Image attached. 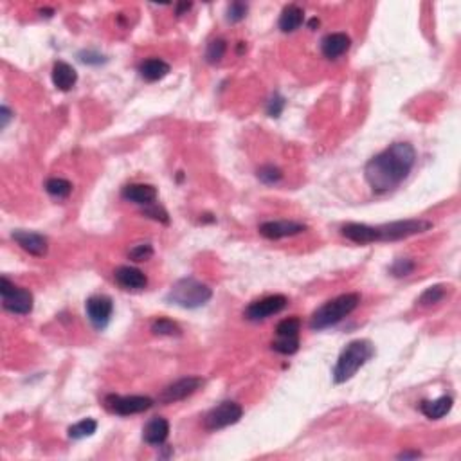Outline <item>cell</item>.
Instances as JSON below:
<instances>
[{"mask_svg":"<svg viewBox=\"0 0 461 461\" xmlns=\"http://www.w3.org/2000/svg\"><path fill=\"white\" fill-rule=\"evenodd\" d=\"M351 40L346 33H330L321 40V51L328 60H339L350 51Z\"/></svg>","mask_w":461,"mask_h":461,"instance_id":"16","label":"cell"},{"mask_svg":"<svg viewBox=\"0 0 461 461\" xmlns=\"http://www.w3.org/2000/svg\"><path fill=\"white\" fill-rule=\"evenodd\" d=\"M305 22V11L299 6L289 4L283 8L282 17H279V29L283 33H294Z\"/></svg>","mask_w":461,"mask_h":461,"instance_id":"23","label":"cell"},{"mask_svg":"<svg viewBox=\"0 0 461 461\" xmlns=\"http://www.w3.org/2000/svg\"><path fill=\"white\" fill-rule=\"evenodd\" d=\"M417 164V150L411 143H393L377 153L364 166V179L375 193L393 191L412 172Z\"/></svg>","mask_w":461,"mask_h":461,"instance_id":"1","label":"cell"},{"mask_svg":"<svg viewBox=\"0 0 461 461\" xmlns=\"http://www.w3.org/2000/svg\"><path fill=\"white\" fill-rule=\"evenodd\" d=\"M153 256V247L151 244H139L134 245L130 251H128V258L134 261H146Z\"/></svg>","mask_w":461,"mask_h":461,"instance_id":"33","label":"cell"},{"mask_svg":"<svg viewBox=\"0 0 461 461\" xmlns=\"http://www.w3.org/2000/svg\"><path fill=\"white\" fill-rule=\"evenodd\" d=\"M454 400L453 396L443 395L436 400H424L420 404V411L424 412V417L429 418V420H440V418L447 417L453 409Z\"/></svg>","mask_w":461,"mask_h":461,"instance_id":"22","label":"cell"},{"mask_svg":"<svg viewBox=\"0 0 461 461\" xmlns=\"http://www.w3.org/2000/svg\"><path fill=\"white\" fill-rule=\"evenodd\" d=\"M143 215L150 217L151 220L160 222V224H170V215L166 213V209L160 208V206L156 204V202H153V204H150V206H144Z\"/></svg>","mask_w":461,"mask_h":461,"instance_id":"32","label":"cell"},{"mask_svg":"<svg viewBox=\"0 0 461 461\" xmlns=\"http://www.w3.org/2000/svg\"><path fill=\"white\" fill-rule=\"evenodd\" d=\"M202 386H204V379H201V377H184V379H179L170 386H166L160 391V395L157 396V402L168 405L186 400L188 396L195 395L198 389H202Z\"/></svg>","mask_w":461,"mask_h":461,"instance_id":"11","label":"cell"},{"mask_svg":"<svg viewBox=\"0 0 461 461\" xmlns=\"http://www.w3.org/2000/svg\"><path fill=\"white\" fill-rule=\"evenodd\" d=\"M191 2H182V4H177V8H175V13H177V17H182L184 13L186 11H189V9H191Z\"/></svg>","mask_w":461,"mask_h":461,"instance_id":"37","label":"cell"},{"mask_svg":"<svg viewBox=\"0 0 461 461\" xmlns=\"http://www.w3.org/2000/svg\"><path fill=\"white\" fill-rule=\"evenodd\" d=\"M0 294H2V306L9 314L29 315L33 312L34 298L31 290L15 285L6 276H2V279H0Z\"/></svg>","mask_w":461,"mask_h":461,"instance_id":"5","label":"cell"},{"mask_svg":"<svg viewBox=\"0 0 461 461\" xmlns=\"http://www.w3.org/2000/svg\"><path fill=\"white\" fill-rule=\"evenodd\" d=\"M299 331H301V319L298 315L286 317L278 322L276 327V341H272V350L282 355H294L298 353L301 341H299Z\"/></svg>","mask_w":461,"mask_h":461,"instance_id":"7","label":"cell"},{"mask_svg":"<svg viewBox=\"0 0 461 461\" xmlns=\"http://www.w3.org/2000/svg\"><path fill=\"white\" fill-rule=\"evenodd\" d=\"M114 279L122 290H143L148 285L146 274L143 270L128 265L118 267L114 272Z\"/></svg>","mask_w":461,"mask_h":461,"instance_id":"15","label":"cell"},{"mask_svg":"<svg viewBox=\"0 0 461 461\" xmlns=\"http://www.w3.org/2000/svg\"><path fill=\"white\" fill-rule=\"evenodd\" d=\"M289 305V299L283 294H274L267 296L263 299H256V301L251 303L244 312V317L251 322H260L265 321V319L272 317V315L283 312Z\"/></svg>","mask_w":461,"mask_h":461,"instance_id":"10","label":"cell"},{"mask_svg":"<svg viewBox=\"0 0 461 461\" xmlns=\"http://www.w3.org/2000/svg\"><path fill=\"white\" fill-rule=\"evenodd\" d=\"M375 355V346L372 341L367 339H357L351 341L343 351H341L339 359L335 362L334 367V382L344 384L351 380L357 375L360 367Z\"/></svg>","mask_w":461,"mask_h":461,"instance_id":"2","label":"cell"},{"mask_svg":"<svg viewBox=\"0 0 461 461\" xmlns=\"http://www.w3.org/2000/svg\"><path fill=\"white\" fill-rule=\"evenodd\" d=\"M82 61H85V63H90V65H99V63H103V56L98 53H90V51H87V53H82Z\"/></svg>","mask_w":461,"mask_h":461,"instance_id":"35","label":"cell"},{"mask_svg":"<svg viewBox=\"0 0 461 461\" xmlns=\"http://www.w3.org/2000/svg\"><path fill=\"white\" fill-rule=\"evenodd\" d=\"M0 118H2V125H0V127H2V128H6V127H8L9 119L13 118L11 110H9L8 106H2V108H0Z\"/></svg>","mask_w":461,"mask_h":461,"instance_id":"36","label":"cell"},{"mask_svg":"<svg viewBox=\"0 0 461 461\" xmlns=\"http://www.w3.org/2000/svg\"><path fill=\"white\" fill-rule=\"evenodd\" d=\"M225 51H227V42L224 38H215L208 44V49H206V61L215 65V63H220L222 58L225 56Z\"/></svg>","mask_w":461,"mask_h":461,"instance_id":"28","label":"cell"},{"mask_svg":"<svg viewBox=\"0 0 461 461\" xmlns=\"http://www.w3.org/2000/svg\"><path fill=\"white\" fill-rule=\"evenodd\" d=\"M422 454L420 453H417V450H415V453H402V454H398V457H400V460H408V457H420Z\"/></svg>","mask_w":461,"mask_h":461,"instance_id":"38","label":"cell"},{"mask_svg":"<svg viewBox=\"0 0 461 461\" xmlns=\"http://www.w3.org/2000/svg\"><path fill=\"white\" fill-rule=\"evenodd\" d=\"M285 105H286L285 98L276 92V94L269 99V103H267V114H269L270 118H279L283 112V108H285Z\"/></svg>","mask_w":461,"mask_h":461,"instance_id":"34","label":"cell"},{"mask_svg":"<svg viewBox=\"0 0 461 461\" xmlns=\"http://www.w3.org/2000/svg\"><path fill=\"white\" fill-rule=\"evenodd\" d=\"M447 289H449V286H445V285L429 286V289H425L424 292H422L420 298H418V305L424 306V308L438 305V303L443 301L445 296H447Z\"/></svg>","mask_w":461,"mask_h":461,"instance_id":"25","label":"cell"},{"mask_svg":"<svg viewBox=\"0 0 461 461\" xmlns=\"http://www.w3.org/2000/svg\"><path fill=\"white\" fill-rule=\"evenodd\" d=\"M431 229H433V222L424 220V218H411V220H396L391 224L377 225V233H379V241H398L427 233Z\"/></svg>","mask_w":461,"mask_h":461,"instance_id":"6","label":"cell"},{"mask_svg":"<svg viewBox=\"0 0 461 461\" xmlns=\"http://www.w3.org/2000/svg\"><path fill=\"white\" fill-rule=\"evenodd\" d=\"M125 201L134 202L137 206H150L157 201V189L151 184H128L121 191Z\"/></svg>","mask_w":461,"mask_h":461,"instance_id":"18","label":"cell"},{"mask_svg":"<svg viewBox=\"0 0 461 461\" xmlns=\"http://www.w3.org/2000/svg\"><path fill=\"white\" fill-rule=\"evenodd\" d=\"M96 429H98V422L92 420V418H85V420L78 422V424H74L69 427V438L70 440H83V438H89L96 433Z\"/></svg>","mask_w":461,"mask_h":461,"instance_id":"27","label":"cell"},{"mask_svg":"<svg viewBox=\"0 0 461 461\" xmlns=\"http://www.w3.org/2000/svg\"><path fill=\"white\" fill-rule=\"evenodd\" d=\"M213 298V290L206 283L198 282L195 278H182L170 289L166 296V301L172 305L195 310L204 306Z\"/></svg>","mask_w":461,"mask_h":461,"instance_id":"4","label":"cell"},{"mask_svg":"<svg viewBox=\"0 0 461 461\" xmlns=\"http://www.w3.org/2000/svg\"><path fill=\"white\" fill-rule=\"evenodd\" d=\"M85 312L92 327L98 331L105 330L110 322L112 314H114V303L108 296H90L85 303Z\"/></svg>","mask_w":461,"mask_h":461,"instance_id":"12","label":"cell"},{"mask_svg":"<svg viewBox=\"0 0 461 461\" xmlns=\"http://www.w3.org/2000/svg\"><path fill=\"white\" fill-rule=\"evenodd\" d=\"M153 398L143 395H106L105 396V408L114 415L119 417H130V415H139V412L148 411L153 408Z\"/></svg>","mask_w":461,"mask_h":461,"instance_id":"9","label":"cell"},{"mask_svg":"<svg viewBox=\"0 0 461 461\" xmlns=\"http://www.w3.org/2000/svg\"><path fill=\"white\" fill-rule=\"evenodd\" d=\"M11 238L22 251H25V253L31 254V256L44 258L45 254L49 253V240L40 233L17 229V231H13L11 233Z\"/></svg>","mask_w":461,"mask_h":461,"instance_id":"14","label":"cell"},{"mask_svg":"<svg viewBox=\"0 0 461 461\" xmlns=\"http://www.w3.org/2000/svg\"><path fill=\"white\" fill-rule=\"evenodd\" d=\"M341 234H343L346 240L353 241V244H359V245L379 241V233H377V227H373V225H367V224H357V222H350V224L343 225V227H341Z\"/></svg>","mask_w":461,"mask_h":461,"instance_id":"17","label":"cell"},{"mask_svg":"<svg viewBox=\"0 0 461 461\" xmlns=\"http://www.w3.org/2000/svg\"><path fill=\"white\" fill-rule=\"evenodd\" d=\"M170 70H172L170 63L160 60V58H148V60L141 61L139 65L141 78H143L144 82H150V83L166 78L168 74H170Z\"/></svg>","mask_w":461,"mask_h":461,"instance_id":"21","label":"cell"},{"mask_svg":"<svg viewBox=\"0 0 461 461\" xmlns=\"http://www.w3.org/2000/svg\"><path fill=\"white\" fill-rule=\"evenodd\" d=\"M45 191L49 193L54 198H67L72 193V182L60 177H53L45 182Z\"/></svg>","mask_w":461,"mask_h":461,"instance_id":"26","label":"cell"},{"mask_svg":"<svg viewBox=\"0 0 461 461\" xmlns=\"http://www.w3.org/2000/svg\"><path fill=\"white\" fill-rule=\"evenodd\" d=\"M317 25H319L317 18H312V20L308 22V27H310V29H315V27H317Z\"/></svg>","mask_w":461,"mask_h":461,"instance_id":"39","label":"cell"},{"mask_svg":"<svg viewBox=\"0 0 461 461\" xmlns=\"http://www.w3.org/2000/svg\"><path fill=\"white\" fill-rule=\"evenodd\" d=\"M306 225L301 222L294 220H269L260 224L258 231L261 236H265L267 240H282V238L296 236L306 231Z\"/></svg>","mask_w":461,"mask_h":461,"instance_id":"13","label":"cell"},{"mask_svg":"<svg viewBox=\"0 0 461 461\" xmlns=\"http://www.w3.org/2000/svg\"><path fill=\"white\" fill-rule=\"evenodd\" d=\"M247 9H249V6L245 4V2H233V4H229L227 13H225L227 22H231V24L241 22L245 17H247Z\"/></svg>","mask_w":461,"mask_h":461,"instance_id":"31","label":"cell"},{"mask_svg":"<svg viewBox=\"0 0 461 461\" xmlns=\"http://www.w3.org/2000/svg\"><path fill=\"white\" fill-rule=\"evenodd\" d=\"M244 417V408L234 400L220 402L204 417V427L208 431H220V429L234 425Z\"/></svg>","mask_w":461,"mask_h":461,"instance_id":"8","label":"cell"},{"mask_svg":"<svg viewBox=\"0 0 461 461\" xmlns=\"http://www.w3.org/2000/svg\"><path fill=\"white\" fill-rule=\"evenodd\" d=\"M54 87L61 92H69L76 82H78V72L72 65H69L67 61H56L53 65V72H51Z\"/></svg>","mask_w":461,"mask_h":461,"instance_id":"20","label":"cell"},{"mask_svg":"<svg viewBox=\"0 0 461 461\" xmlns=\"http://www.w3.org/2000/svg\"><path fill=\"white\" fill-rule=\"evenodd\" d=\"M360 305V294L350 292V294H341L337 298L330 299L324 305H321L310 317L312 330H327V328L339 324L344 317L355 310Z\"/></svg>","mask_w":461,"mask_h":461,"instance_id":"3","label":"cell"},{"mask_svg":"<svg viewBox=\"0 0 461 461\" xmlns=\"http://www.w3.org/2000/svg\"><path fill=\"white\" fill-rule=\"evenodd\" d=\"M415 269H417V261L409 260V258H400V260H395L389 272H391L395 278H405V276L415 272Z\"/></svg>","mask_w":461,"mask_h":461,"instance_id":"30","label":"cell"},{"mask_svg":"<svg viewBox=\"0 0 461 461\" xmlns=\"http://www.w3.org/2000/svg\"><path fill=\"white\" fill-rule=\"evenodd\" d=\"M170 436V422L163 417H153L143 429V440L148 445H163Z\"/></svg>","mask_w":461,"mask_h":461,"instance_id":"19","label":"cell"},{"mask_svg":"<svg viewBox=\"0 0 461 461\" xmlns=\"http://www.w3.org/2000/svg\"><path fill=\"white\" fill-rule=\"evenodd\" d=\"M150 330L151 334L159 335V337H179V335H182V328L175 321L168 317L156 319V321L151 322Z\"/></svg>","mask_w":461,"mask_h":461,"instance_id":"24","label":"cell"},{"mask_svg":"<svg viewBox=\"0 0 461 461\" xmlns=\"http://www.w3.org/2000/svg\"><path fill=\"white\" fill-rule=\"evenodd\" d=\"M256 175L267 186H274V184H278L283 179V172L278 166H274V164H265V166L258 168Z\"/></svg>","mask_w":461,"mask_h":461,"instance_id":"29","label":"cell"}]
</instances>
